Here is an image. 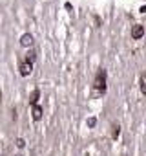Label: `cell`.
<instances>
[{
    "label": "cell",
    "instance_id": "cell-8",
    "mask_svg": "<svg viewBox=\"0 0 146 156\" xmlns=\"http://www.w3.org/2000/svg\"><path fill=\"white\" fill-rule=\"evenodd\" d=\"M95 125H97V119L95 118H90L88 119V127H95Z\"/></svg>",
    "mask_w": 146,
    "mask_h": 156
},
{
    "label": "cell",
    "instance_id": "cell-3",
    "mask_svg": "<svg viewBox=\"0 0 146 156\" xmlns=\"http://www.w3.org/2000/svg\"><path fill=\"white\" fill-rule=\"evenodd\" d=\"M18 70H20V75L26 77V75H29L31 72H33V62H27L26 61V62H22V64L18 66Z\"/></svg>",
    "mask_w": 146,
    "mask_h": 156
},
{
    "label": "cell",
    "instance_id": "cell-1",
    "mask_svg": "<svg viewBox=\"0 0 146 156\" xmlns=\"http://www.w3.org/2000/svg\"><path fill=\"white\" fill-rule=\"evenodd\" d=\"M93 88L99 90V92H104V90H106V72H104V70H100L99 74H97L95 83H93Z\"/></svg>",
    "mask_w": 146,
    "mask_h": 156
},
{
    "label": "cell",
    "instance_id": "cell-9",
    "mask_svg": "<svg viewBox=\"0 0 146 156\" xmlns=\"http://www.w3.org/2000/svg\"><path fill=\"white\" fill-rule=\"evenodd\" d=\"M141 92H146V85H144V79L141 77Z\"/></svg>",
    "mask_w": 146,
    "mask_h": 156
},
{
    "label": "cell",
    "instance_id": "cell-7",
    "mask_svg": "<svg viewBox=\"0 0 146 156\" xmlns=\"http://www.w3.org/2000/svg\"><path fill=\"white\" fill-rule=\"evenodd\" d=\"M37 59V53H35V51H27V55H26V61L27 62H33Z\"/></svg>",
    "mask_w": 146,
    "mask_h": 156
},
{
    "label": "cell",
    "instance_id": "cell-4",
    "mask_svg": "<svg viewBox=\"0 0 146 156\" xmlns=\"http://www.w3.org/2000/svg\"><path fill=\"white\" fill-rule=\"evenodd\" d=\"M31 114H33V119L35 121H38V119H42V107L40 105H31Z\"/></svg>",
    "mask_w": 146,
    "mask_h": 156
},
{
    "label": "cell",
    "instance_id": "cell-6",
    "mask_svg": "<svg viewBox=\"0 0 146 156\" xmlns=\"http://www.w3.org/2000/svg\"><path fill=\"white\" fill-rule=\"evenodd\" d=\"M38 96H40V92H38V90H33V94H31V97H29V103H31V105H35V103H37Z\"/></svg>",
    "mask_w": 146,
    "mask_h": 156
},
{
    "label": "cell",
    "instance_id": "cell-2",
    "mask_svg": "<svg viewBox=\"0 0 146 156\" xmlns=\"http://www.w3.org/2000/svg\"><path fill=\"white\" fill-rule=\"evenodd\" d=\"M35 42V39L33 35H29V33H24L22 37H20V46H24V48H31Z\"/></svg>",
    "mask_w": 146,
    "mask_h": 156
},
{
    "label": "cell",
    "instance_id": "cell-10",
    "mask_svg": "<svg viewBox=\"0 0 146 156\" xmlns=\"http://www.w3.org/2000/svg\"><path fill=\"white\" fill-rule=\"evenodd\" d=\"M17 145H18V147H24L26 143H24V140H20V138H18V140H17Z\"/></svg>",
    "mask_w": 146,
    "mask_h": 156
},
{
    "label": "cell",
    "instance_id": "cell-11",
    "mask_svg": "<svg viewBox=\"0 0 146 156\" xmlns=\"http://www.w3.org/2000/svg\"><path fill=\"white\" fill-rule=\"evenodd\" d=\"M117 136H119V127L113 129V138H117Z\"/></svg>",
    "mask_w": 146,
    "mask_h": 156
},
{
    "label": "cell",
    "instance_id": "cell-12",
    "mask_svg": "<svg viewBox=\"0 0 146 156\" xmlns=\"http://www.w3.org/2000/svg\"><path fill=\"white\" fill-rule=\"evenodd\" d=\"M17 156H22V154H17Z\"/></svg>",
    "mask_w": 146,
    "mask_h": 156
},
{
    "label": "cell",
    "instance_id": "cell-5",
    "mask_svg": "<svg viewBox=\"0 0 146 156\" xmlns=\"http://www.w3.org/2000/svg\"><path fill=\"white\" fill-rule=\"evenodd\" d=\"M144 35V28L141 26V24H137V26H133V29H132V37L135 39V40H139L141 37Z\"/></svg>",
    "mask_w": 146,
    "mask_h": 156
}]
</instances>
